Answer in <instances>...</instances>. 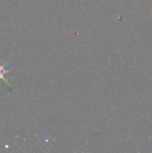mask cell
Masks as SVG:
<instances>
[{
    "label": "cell",
    "instance_id": "cell-1",
    "mask_svg": "<svg viewBox=\"0 0 152 153\" xmlns=\"http://www.w3.org/2000/svg\"><path fill=\"white\" fill-rule=\"evenodd\" d=\"M5 73H8V72H0V79H2L3 81H4L5 82H7V83H8L7 80H6V79L4 78V74Z\"/></svg>",
    "mask_w": 152,
    "mask_h": 153
},
{
    "label": "cell",
    "instance_id": "cell-2",
    "mask_svg": "<svg viewBox=\"0 0 152 153\" xmlns=\"http://www.w3.org/2000/svg\"><path fill=\"white\" fill-rule=\"evenodd\" d=\"M0 72H8V71L4 70V65H0Z\"/></svg>",
    "mask_w": 152,
    "mask_h": 153
}]
</instances>
